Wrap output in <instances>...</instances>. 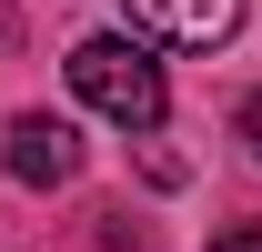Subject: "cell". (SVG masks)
<instances>
[{
	"label": "cell",
	"mask_w": 262,
	"mask_h": 252,
	"mask_svg": "<svg viewBox=\"0 0 262 252\" xmlns=\"http://www.w3.org/2000/svg\"><path fill=\"white\" fill-rule=\"evenodd\" d=\"M71 91L91 101L101 121H121V131H162V111H171L151 40H81L71 51Z\"/></svg>",
	"instance_id": "6da1fadb"
},
{
	"label": "cell",
	"mask_w": 262,
	"mask_h": 252,
	"mask_svg": "<svg viewBox=\"0 0 262 252\" xmlns=\"http://www.w3.org/2000/svg\"><path fill=\"white\" fill-rule=\"evenodd\" d=\"M242 31V0H131V40L151 51H222Z\"/></svg>",
	"instance_id": "7a4b0ae2"
},
{
	"label": "cell",
	"mask_w": 262,
	"mask_h": 252,
	"mask_svg": "<svg viewBox=\"0 0 262 252\" xmlns=\"http://www.w3.org/2000/svg\"><path fill=\"white\" fill-rule=\"evenodd\" d=\"M71 172H81V131H71V121H51V111H20V121H10V182L61 192Z\"/></svg>",
	"instance_id": "3957f363"
},
{
	"label": "cell",
	"mask_w": 262,
	"mask_h": 252,
	"mask_svg": "<svg viewBox=\"0 0 262 252\" xmlns=\"http://www.w3.org/2000/svg\"><path fill=\"white\" fill-rule=\"evenodd\" d=\"M212 252H262V222H242V232H222Z\"/></svg>",
	"instance_id": "277c9868"
},
{
	"label": "cell",
	"mask_w": 262,
	"mask_h": 252,
	"mask_svg": "<svg viewBox=\"0 0 262 252\" xmlns=\"http://www.w3.org/2000/svg\"><path fill=\"white\" fill-rule=\"evenodd\" d=\"M242 141H252V152H262V91H252V111H242Z\"/></svg>",
	"instance_id": "5b68a950"
}]
</instances>
